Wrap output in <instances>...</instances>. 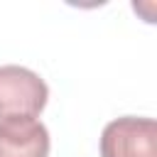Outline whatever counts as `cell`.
<instances>
[{
	"instance_id": "6da1fadb",
	"label": "cell",
	"mask_w": 157,
	"mask_h": 157,
	"mask_svg": "<svg viewBox=\"0 0 157 157\" xmlns=\"http://www.w3.org/2000/svg\"><path fill=\"white\" fill-rule=\"evenodd\" d=\"M49 98V88L39 74L27 66H0V120L2 118H37Z\"/></svg>"
},
{
	"instance_id": "7a4b0ae2",
	"label": "cell",
	"mask_w": 157,
	"mask_h": 157,
	"mask_svg": "<svg viewBox=\"0 0 157 157\" xmlns=\"http://www.w3.org/2000/svg\"><path fill=\"white\" fill-rule=\"evenodd\" d=\"M101 157H157V123L123 115L101 132Z\"/></svg>"
},
{
	"instance_id": "3957f363",
	"label": "cell",
	"mask_w": 157,
	"mask_h": 157,
	"mask_svg": "<svg viewBox=\"0 0 157 157\" xmlns=\"http://www.w3.org/2000/svg\"><path fill=\"white\" fill-rule=\"evenodd\" d=\"M52 147L49 130L37 118L0 120V157H47Z\"/></svg>"
}]
</instances>
